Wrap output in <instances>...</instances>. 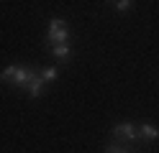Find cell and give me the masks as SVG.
I'll return each mask as SVG.
<instances>
[{
	"mask_svg": "<svg viewBox=\"0 0 159 153\" xmlns=\"http://www.w3.org/2000/svg\"><path fill=\"white\" fill-rule=\"evenodd\" d=\"M139 138V128L134 122H118L113 128V143H121V146H128Z\"/></svg>",
	"mask_w": 159,
	"mask_h": 153,
	"instance_id": "cell-1",
	"label": "cell"
},
{
	"mask_svg": "<svg viewBox=\"0 0 159 153\" xmlns=\"http://www.w3.org/2000/svg\"><path fill=\"white\" fill-rule=\"evenodd\" d=\"M49 44L57 46V44H67V28H64V20L62 18H54L49 23Z\"/></svg>",
	"mask_w": 159,
	"mask_h": 153,
	"instance_id": "cell-2",
	"label": "cell"
},
{
	"mask_svg": "<svg viewBox=\"0 0 159 153\" xmlns=\"http://www.w3.org/2000/svg\"><path fill=\"white\" fill-rule=\"evenodd\" d=\"M34 74H36L34 69H28V66H18V69H16V77H13L11 84H13V87H26V84H28V79H31Z\"/></svg>",
	"mask_w": 159,
	"mask_h": 153,
	"instance_id": "cell-3",
	"label": "cell"
},
{
	"mask_svg": "<svg viewBox=\"0 0 159 153\" xmlns=\"http://www.w3.org/2000/svg\"><path fill=\"white\" fill-rule=\"evenodd\" d=\"M26 89H28V95H31V97H39V95L44 92V82H41V77H39V74H34L31 79H28Z\"/></svg>",
	"mask_w": 159,
	"mask_h": 153,
	"instance_id": "cell-4",
	"label": "cell"
},
{
	"mask_svg": "<svg viewBox=\"0 0 159 153\" xmlns=\"http://www.w3.org/2000/svg\"><path fill=\"white\" fill-rule=\"evenodd\" d=\"M139 135H141L144 140H154V138H159V130L154 125H149V122H144V125L139 128Z\"/></svg>",
	"mask_w": 159,
	"mask_h": 153,
	"instance_id": "cell-5",
	"label": "cell"
},
{
	"mask_svg": "<svg viewBox=\"0 0 159 153\" xmlns=\"http://www.w3.org/2000/svg\"><path fill=\"white\" fill-rule=\"evenodd\" d=\"M52 54H54L59 61H64V59L69 56V44H57V46H52Z\"/></svg>",
	"mask_w": 159,
	"mask_h": 153,
	"instance_id": "cell-6",
	"label": "cell"
},
{
	"mask_svg": "<svg viewBox=\"0 0 159 153\" xmlns=\"http://www.w3.org/2000/svg\"><path fill=\"white\" fill-rule=\"evenodd\" d=\"M16 69H18V66H13V64H11V66H5V69H3V74H0V79H3L5 84H11L13 77H16Z\"/></svg>",
	"mask_w": 159,
	"mask_h": 153,
	"instance_id": "cell-7",
	"label": "cell"
},
{
	"mask_svg": "<svg viewBox=\"0 0 159 153\" xmlns=\"http://www.w3.org/2000/svg\"><path fill=\"white\" fill-rule=\"evenodd\" d=\"M57 74L59 71L54 66H46V69H41V82H52V79H57Z\"/></svg>",
	"mask_w": 159,
	"mask_h": 153,
	"instance_id": "cell-8",
	"label": "cell"
},
{
	"mask_svg": "<svg viewBox=\"0 0 159 153\" xmlns=\"http://www.w3.org/2000/svg\"><path fill=\"white\" fill-rule=\"evenodd\" d=\"M105 153H128V148L121 146V143H111V146L105 148Z\"/></svg>",
	"mask_w": 159,
	"mask_h": 153,
	"instance_id": "cell-9",
	"label": "cell"
},
{
	"mask_svg": "<svg viewBox=\"0 0 159 153\" xmlns=\"http://www.w3.org/2000/svg\"><path fill=\"white\" fill-rule=\"evenodd\" d=\"M113 5H116V10H121V13H126V10L131 8L134 3H128V0H118V3H113Z\"/></svg>",
	"mask_w": 159,
	"mask_h": 153,
	"instance_id": "cell-10",
	"label": "cell"
}]
</instances>
